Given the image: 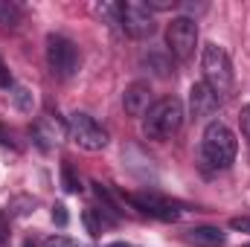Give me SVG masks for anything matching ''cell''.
<instances>
[{"instance_id":"obj_4","label":"cell","mask_w":250,"mask_h":247,"mask_svg":"<svg viewBox=\"0 0 250 247\" xmlns=\"http://www.w3.org/2000/svg\"><path fill=\"white\" fill-rule=\"evenodd\" d=\"M67 137L84 151H102L108 145V131L84 111H76L67 120Z\"/></svg>"},{"instance_id":"obj_19","label":"cell","mask_w":250,"mask_h":247,"mask_svg":"<svg viewBox=\"0 0 250 247\" xmlns=\"http://www.w3.org/2000/svg\"><path fill=\"white\" fill-rule=\"evenodd\" d=\"M239 123H242V134L250 140V105L242 108V114H239Z\"/></svg>"},{"instance_id":"obj_7","label":"cell","mask_w":250,"mask_h":247,"mask_svg":"<svg viewBox=\"0 0 250 247\" xmlns=\"http://www.w3.org/2000/svg\"><path fill=\"white\" fill-rule=\"evenodd\" d=\"M166 44H169V53L181 62H189L195 56V47H198V23L192 18H175L166 29Z\"/></svg>"},{"instance_id":"obj_6","label":"cell","mask_w":250,"mask_h":247,"mask_svg":"<svg viewBox=\"0 0 250 247\" xmlns=\"http://www.w3.org/2000/svg\"><path fill=\"white\" fill-rule=\"evenodd\" d=\"M47 64L56 79H70L79 70V47L64 35H50L47 38Z\"/></svg>"},{"instance_id":"obj_16","label":"cell","mask_w":250,"mask_h":247,"mask_svg":"<svg viewBox=\"0 0 250 247\" xmlns=\"http://www.w3.org/2000/svg\"><path fill=\"white\" fill-rule=\"evenodd\" d=\"M41 247H79L73 239H67V236H50V239H44Z\"/></svg>"},{"instance_id":"obj_21","label":"cell","mask_w":250,"mask_h":247,"mask_svg":"<svg viewBox=\"0 0 250 247\" xmlns=\"http://www.w3.org/2000/svg\"><path fill=\"white\" fill-rule=\"evenodd\" d=\"M108 247H131V245H125V242H111Z\"/></svg>"},{"instance_id":"obj_17","label":"cell","mask_w":250,"mask_h":247,"mask_svg":"<svg viewBox=\"0 0 250 247\" xmlns=\"http://www.w3.org/2000/svg\"><path fill=\"white\" fill-rule=\"evenodd\" d=\"M53 221H56L59 227H67L70 215H67V206H64V204H56V206H53Z\"/></svg>"},{"instance_id":"obj_1","label":"cell","mask_w":250,"mask_h":247,"mask_svg":"<svg viewBox=\"0 0 250 247\" xmlns=\"http://www.w3.org/2000/svg\"><path fill=\"white\" fill-rule=\"evenodd\" d=\"M236 134L221 123V120H212V123L204 128V137H201V163L209 169V172H224L233 166L236 160Z\"/></svg>"},{"instance_id":"obj_12","label":"cell","mask_w":250,"mask_h":247,"mask_svg":"<svg viewBox=\"0 0 250 247\" xmlns=\"http://www.w3.org/2000/svg\"><path fill=\"white\" fill-rule=\"evenodd\" d=\"M187 242L195 245V247H224L227 245V236H224V230L204 224V227H192V230H187Z\"/></svg>"},{"instance_id":"obj_9","label":"cell","mask_w":250,"mask_h":247,"mask_svg":"<svg viewBox=\"0 0 250 247\" xmlns=\"http://www.w3.org/2000/svg\"><path fill=\"white\" fill-rule=\"evenodd\" d=\"M125 201L134 204L140 212H146L151 218H160V221H178L181 218V209L175 204L157 198V195H125Z\"/></svg>"},{"instance_id":"obj_15","label":"cell","mask_w":250,"mask_h":247,"mask_svg":"<svg viewBox=\"0 0 250 247\" xmlns=\"http://www.w3.org/2000/svg\"><path fill=\"white\" fill-rule=\"evenodd\" d=\"M62 184L67 192H79L82 189V184H79V178H76V172H73L70 163H62Z\"/></svg>"},{"instance_id":"obj_2","label":"cell","mask_w":250,"mask_h":247,"mask_svg":"<svg viewBox=\"0 0 250 247\" xmlns=\"http://www.w3.org/2000/svg\"><path fill=\"white\" fill-rule=\"evenodd\" d=\"M181 125H184V102L178 96L157 99L143 117V131L148 140H169L181 131Z\"/></svg>"},{"instance_id":"obj_3","label":"cell","mask_w":250,"mask_h":247,"mask_svg":"<svg viewBox=\"0 0 250 247\" xmlns=\"http://www.w3.org/2000/svg\"><path fill=\"white\" fill-rule=\"evenodd\" d=\"M201 70H204V82L218 93V96H227L233 90V64L224 47L218 44H204V53H201Z\"/></svg>"},{"instance_id":"obj_11","label":"cell","mask_w":250,"mask_h":247,"mask_svg":"<svg viewBox=\"0 0 250 247\" xmlns=\"http://www.w3.org/2000/svg\"><path fill=\"white\" fill-rule=\"evenodd\" d=\"M64 134H67V125H62L53 114L38 117V123L32 125V137L38 140V145H41V148H53V145H59Z\"/></svg>"},{"instance_id":"obj_8","label":"cell","mask_w":250,"mask_h":247,"mask_svg":"<svg viewBox=\"0 0 250 247\" xmlns=\"http://www.w3.org/2000/svg\"><path fill=\"white\" fill-rule=\"evenodd\" d=\"M218 108H221V96L207 82H195L189 87V114L195 120H209L212 114H218Z\"/></svg>"},{"instance_id":"obj_5","label":"cell","mask_w":250,"mask_h":247,"mask_svg":"<svg viewBox=\"0 0 250 247\" xmlns=\"http://www.w3.org/2000/svg\"><path fill=\"white\" fill-rule=\"evenodd\" d=\"M117 23L131 38H148L154 32V15L143 0H128L117 3Z\"/></svg>"},{"instance_id":"obj_18","label":"cell","mask_w":250,"mask_h":247,"mask_svg":"<svg viewBox=\"0 0 250 247\" xmlns=\"http://www.w3.org/2000/svg\"><path fill=\"white\" fill-rule=\"evenodd\" d=\"M230 230H236V233H250V215L233 218V221H230Z\"/></svg>"},{"instance_id":"obj_13","label":"cell","mask_w":250,"mask_h":247,"mask_svg":"<svg viewBox=\"0 0 250 247\" xmlns=\"http://www.w3.org/2000/svg\"><path fill=\"white\" fill-rule=\"evenodd\" d=\"M12 102H15V108L18 111H23V114H32V105H35V96H32V90L29 87H23V84H12Z\"/></svg>"},{"instance_id":"obj_20","label":"cell","mask_w":250,"mask_h":247,"mask_svg":"<svg viewBox=\"0 0 250 247\" xmlns=\"http://www.w3.org/2000/svg\"><path fill=\"white\" fill-rule=\"evenodd\" d=\"M0 87H12V76H9V70H6L3 59H0Z\"/></svg>"},{"instance_id":"obj_14","label":"cell","mask_w":250,"mask_h":247,"mask_svg":"<svg viewBox=\"0 0 250 247\" xmlns=\"http://www.w3.org/2000/svg\"><path fill=\"white\" fill-rule=\"evenodd\" d=\"M21 6L15 0H0V26H18Z\"/></svg>"},{"instance_id":"obj_10","label":"cell","mask_w":250,"mask_h":247,"mask_svg":"<svg viewBox=\"0 0 250 247\" xmlns=\"http://www.w3.org/2000/svg\"><path fill=\"white\" fill-rule=\"evenodd\" d=\"M151 84L148 82H131L123 93V108L128 117H146L151 108Z\"/></svg>"}]
</instances>
